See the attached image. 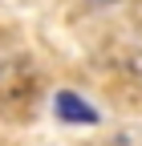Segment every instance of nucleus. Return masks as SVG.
<instances>
[{
	"instance_id": "obj_1",
	"label": "nucleus",
	"mask_w": 142,
	"mask_h": 146,
	"mask_svg": "<svg viewBox=\"0 0 142 146\" xmlns=\"http://www.w3.org/2000/svg\"><path fill=\"white\" fill-rule=\"evenodd\" d=\"M53 110H57V118H61V122H73V126L94 122V110H90V102H85V98H77V94H69V89L53 98Z\"/></svg>"
},
{
	"instance_id": "obj_3",
	"label": "nucleus",
	"mask_w": 142,
	"mask_h": 146,
	"mask_svg": "<svg viewBox=\"0 0 142 146\" xmlns=\"http://www.w3.org/2000/svg\"><path fill=\"white\" fill-rule=\"evenodd\" d=\"M85 4H94V8H114V4H122V0H85Z\"/></svg>"
},
{
	"instance_id": "obj_2",
	"label": "nucleus",
	"mask_w": 142,
	"mask_h": 146,
	"mask_svg": "<svg viewBox=\"0 0 142 146\" xmlns=\"http://www.w3.org/2000/svg\"><path fill=\"white\" fill-rule=\"evenodd\" d=\"M114 69H118V77L126 81V85H134L138 94H142V45H130V49L114 61Z\"/></svg>"
}]
</instances>
